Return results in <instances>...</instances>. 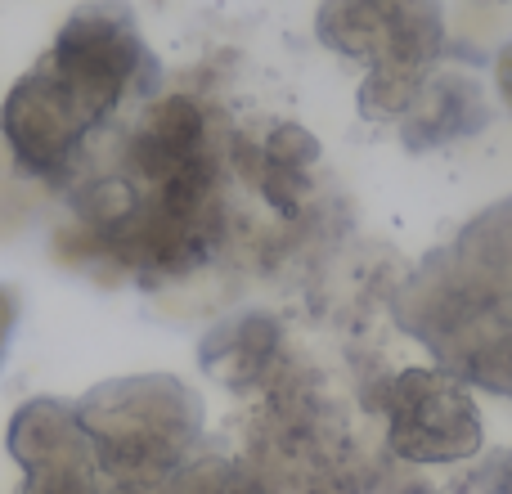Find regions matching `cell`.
<instances>
[{
  "label": "cell",
  "instance_id": "277c9868",
  "mask_svg": "<svg viewBox=\"0 0 512 494\" xmlns=\"http://www.w3.org/2000/svg\"><path fill=\"white\" fill-rule=\"evenodd\" d=\"M369 409L382 418L387 450L409 468H454L486 450V418L472 387L436 364L387 373Z\"/></svg>",
  "mask_w": 512,
  "mask_h": 494
},
{
  "label": "cell",
  "instance_id": "30bf717a",
  "mask_svg": "<svg viewBox=\"0 0 512 494\" xmlns=\"http://www.w3.org/2000/svg\"><path fill=\"white\" fill-rule=\"evenodd\" d=\"M436 72V68H432ZM432 72H414V68H369L355 90V113L373 126H400V117L409 113V104L418 99L423 81Z\"/></svg>",
  "mask_w": 512,
  "mask_h": 494
},
{
  "label": "cell",
  "instance_id": "7a4b0ae2",
  "mask_svg": "<svg viewBox=\"0 0 512 494\" xmlns=\"http://www.w3.org/2000/svg\"><path fill=\"white\" fill-rule=\"evenodd\" d=\"M95 468L113 486H162L203 454V396L176 373H126L77 400Z\"/></svg>",
  "mask_w": 512,
  "mask_h": 494
},
{
  "label": "cell",
  "instance_id": "8fae6325",
  "mask_svg": "<svg viewBox=\"0 0 512 494\" xmlns=\"http://www.w3.org/2000/svg\"><path fill=\"white\" fill-rule=\"evenodd\" d=\"M108 481L99 477L95 454L77 463H63V468H45V472H23L14 494H104Z\"/></svg>",
  "mask_w": 512,
  "mask_h": 494
},
{
  "label": "cell",
  "instance_id": "4fadbf2b",
  "mask_svg": "<svg viewBox=\"0 0 512 494\" xmlns=\"http://www.w3.org/2000/svg\"><path fill=\"white\" fill-rule=\"evenodd\" d=\"M18 319H23V292L14 283H0V369H5L9 351H14Z\"/></svg>",
  "mask_w": 512,
  "mask_h": 494
},
{
  "label": "cell",
  "instance_id": "5bb4252c",
  "mask_svg": "<svg viewBox=\"0 0 512 494\" xmlns=\"http://www.w3.org/2000/svg\"><path fill=\"white\" fill-rule=\"evenodd\" d=\"M490 81H495V99L512 113V41H504L490 59Z\"/></svg>",
  "mask_w": 512,
  "mask_h": 494
},
{
  "label": "cell",
  "instance_id": "7c38bea8",
  "mask_svg": "<svg viewBox=\"0 0 512 494\" xmlns=\"http://www.w3.org/2000/svg\"><path fill=\"white\" fill-rule=\"evenodd\" d=\"M512 494V450H499L486 468L477 472L472 481H463L459 494Z\"/></svg>",
  "mask_w": 512,
  "mask_h": 494
},
{
  "label": "cell",
  "instance_id": "8992f818",
  "mask_svg": "<svg viewBox=\"0 0 512 494\" xmlns=\"http://www.w3.org/2000/svg\"><path fill=\"white\" fill-rule=\"evenodd\" d=\"M315 36L324 50L369 68L432 72L450 54L441 0H319Z\"/></svg>",
  "mask_w": 512,
  "mask_h": 494
},
{
  "label": "cell",
  "instance_id": "52a82bcc",
  "mask_svg": "<svg viewBox=\"0 0 512 494\" xmlns=\"http://www.w3.org/2000/svg\"><path fill=\"white\" fill-rule=\"evenodd\" d=\"M495 108H490L486 81H477L463 68H436L423 81L418 99L409 104V113L400 117L396 140L405 153H441L450 144L477 140L490 126Z\"/></svg>",
  "mask_w": 512,
  "mask_h": 494
},
{
  "label": "cell",
  "instance_id": "6da1fadb",
  "mask_svg": "<svg viewBox=\"0 0 512 494\" xmlns=\"http://www.w3.org/2000/svg\"><path fill=\"white\" fill-rule=\"evenodd\" d=\"M391 315L436 369L512 400V194L432 247L396 288Z\"/></svg>",
  "mask_w": 512,
  "mask_h": 494
},
{
  "label": "cell",
  "instance_id": "3957f363",
  "mask_svg": "<svg viewBox=\"0 0 512 494\" xmlns=\"http://www.w3.org/2000/svg\"><path fill=\"white\" fill-rule=\"evenodd\" d=\"M41 63L104 126L162 90V63L126 0H86L72 9Z\"/></svg>",
  "mask_w": 512,
  "mask_h": 494
},
{
  "label": "cell",
  "instance_id": "ba28073f",
  "mask_svg": "<svg viewBox=\"0 0 512 494\" xmlns=\"http://www.w3.org/2000/svg\"><path fill=\"white\" fill-rule=\"evenodd\" d=\"M198 364L225 382L230 391L270 387L288 369V346H283V324L270 310H239L221 319L212 333L198 342Z\"/></svg>",
  "mask_w": 512,
  "mask_h": 494
},
{
  "label": "cell",
  "instance_id": "9c48e42d",
  "mask_svg": "<svg viewBox=\"0 0 512 494\" xmlns=\"http://www.w3.org/2000/svg\"><path fill=\"white\" fill-rule=\"evenodd\" d=\"M5 454L18 463V472H45L63 463L90 459L86 427L77 418V400L63 396H32L9 414L5 423Z\"/></svg>",
  "mask_w": 512,
  "mask_h": 494
},
{
  "label": "cell",
  "instance_id": "9a60e30c",
  "mask_svg": "<svg viewBox=\"0 0 512 494\" xmlns=\"http://www.w3.org/2000/svg\"><path fill=\"white\" fill-rule=\"evenodd\" d=\"M405 494H459V490H427V486H414V490H405Z\"/></svg>",
  "mask_w": 512,
  "mask_h": 494
},
{
  "label": "cell",
  "instance_id": "5b68a950",
  "mask_svg": "<svg viewBox=\"0 0 512 494\" xmlns=\"http://www.w3.org/2000/svg\"><path fill=\"white\" fill-rule=\"evenodd\" d=\"M108 126L41 59L0 99V140L14 167L36 185L63 189Z\"/></svg>",
  "mask_w": 512,
  "mask_h": 494
}]
</instances>
